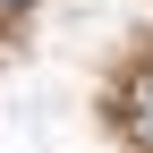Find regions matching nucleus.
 I'll list each match as a JSON object with an SVG mask.
<instances>
[{"instance_id":"nucleus-1","label":"nucleus","mask_w":153,"mask_h":153,"mask_svg":"<svg viewBox=\"0 0 153 153\" xmlns=\"http://www.w3.org/2000/svg\"><path fill=\"white\" fill-rule=\"evenodd\" d=\"M128 136H136V145H153V68L128 85Z\"/></svg>"},{"instance_id":"nucleus-2","label":"nucleus","mask_w":153,"mask_h":153,"mask_svg":"<svg viewBox=\"0 0 153 153\" xmlns=\"http://www.w3.org/2000/svg\"><path fill=\"white\" fill-rule=\"evenodd\" d=\"M9 9H26V0H0V17H9Z\"/></svg>"}]
</instances>
